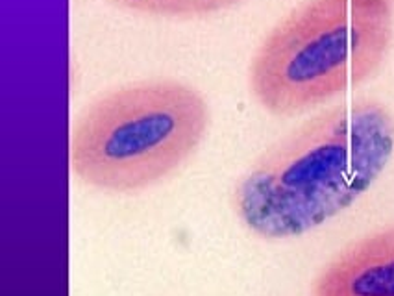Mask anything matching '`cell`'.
I'll list each match as a JSON object with an SVG mask.
<instances>
[{
	"mask_svg": "<svg viewBox=\"0 0 394 296\" xmlns=\"http://www.w3.org/2000/svg\"><path fill=\"white\" fill-rule=\"evenodd\" d=\"M392 154L394 113L381 100L333 104L252 163L233 191V211L261 239H294L352 207Z\"/></svg>",
	"mask_w": 394,
	"mask_h": 296,
	"instance_id": "6da1fadb",
	"label": "cell"
},
{
	"mask_svg": "<svg viewBox=\"0 0 394 296\" xmlns=\"http://www.w3.org/2000/svg\"><path fill=\"white\" fill-rule=\"evenodd\" d=\"M392 39L385 0H305L256 50L250 91L270 115L305 113L370 80Z\"/></svg>",
	"mask_w": 394,
	"mask_h": 296,
	"instance_id": "7a4b0ae2",
	"label": "cell"
},
{
	"mask_svg": "<svg viewBox=\"0 0 394 296\" xmlns=\"http://www.w3.org/2000/svg\"><path fill=\"white\" fill-rule=\"evenodd\" d=\"M209 104L196 87L148 78L102 93L76 119L70 169L108 193H137L178 171L209 128Z\"/></svg>",
	"mask_w": 394,
	"mask_h": 296,
	"instance_id": "3957f363",
	"label": "cell"
},
{
	"mask_svg": "<svg viewBox=\"0 0 394 296\" xmlns=\"http://www.w3.org/2000/svg\"><path fill=\"white\" fill-rule=\"evenodd\" d=\"M311 296H394V224L339 252L317 276Z\"/></svg>",
	"mask_w": 394,
	"mask_h": 296,
	"instance_id": "277c9868",
	"label": "cell"
},
{
	"mask_svg": "<svg viewBox=\"0 0 394 296\" xmlns=\"http://www.w3.org/2000/svg\"><path fill=\"white\" fill-rule=\"evenodd\" d=\"M113 4L150 17L196 19L226 12L243 0H111Z\"/></svg>",
	"mask_w": 394,
	"mask_h": 296,
	"instance_id": "5b68a950",
	"label": "cell"
},
{
	"mask_svg": "<svg viewBox=\"0 0 394 296\" xmlns=\"http://www.w3.org/2000/svg\"><path fill=\"white\" fill-rule=\"evenodd\" d=\"M385 2H387V4H390V6L394 4V0H385Z\"/></svg>",
	"mask_w": 394,
	"mask_h": 296,
	"instance_id": "8992f818",
	"label": "cell"
}]
</instances>
